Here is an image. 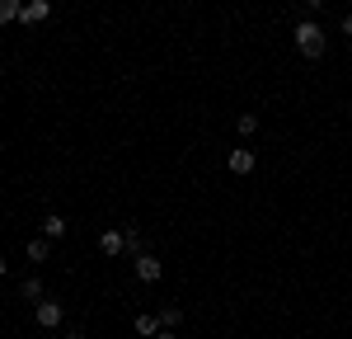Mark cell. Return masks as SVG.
Instances as JSON below:
<instances>
[{"mask_svg": "<svg viewBox=\"0 0 352 339\" xmlns=\"http://www.w3.org/2000/svg\"><path fill=\"white\" fill-rule=\"evenodd\" d=\"M292 43H296V52L310 56V61H320V56L329 52V38H324V28H320V19H300V24L292 28Z\"/></svg>", "mask_w": 352, "mask_h": 339, "instance_id": "obj_1", "label": "cell"}, {"mask_svg": "<svg viewBox=\"0 0 352 339\" xmlns=\"http://www.w3.org/2000/svg\"><path fill=\"white\" fill-rule=\"evenodd\" d=\"M61 320H66V311H61V302H56V297L33 302V325H38V330H56Z\"/></svg>", "mask_w": 352, "mask_h": 339, "instance_id": "obj_2", "label": "cell"}, {"mask_svg": "<svg viewBox=\"0 0 352 339\" xmlns=\"http://www.w3.org/2000/svg\"><path fill=\"white\" fill-rule=\"evenodd\" d=\"M132 274H136V282H160L164 278V259H160V254H151V250H141L132 259Z\"/></svg>", "mask_w": 352, "mask_h": 339, "instance_id": "obj_3", "label": "cell"}, {"mask_svg": "<svg viewBox=\"0 0 352 339\" xmlns=\"http://www.w3.org/2000/svg\"><path fill=\"white\" fill-rule=\"evenodd\" d=\"M226 170H235V174H254V170H258V161H254V151H249V146H235V151H230V156H226Z\"/></svg>", "mask_w": 352, "mask_h": 339, "instance_id": "obj_4", "label": "cell"}, {"mask_svg": "<svg viewBox=\"0 0 352 339\" xmlns=\"http://www.w3.org/2000/svg\"><path fill=\"white\" fill-rule=\"evenodd\" d=\"M47 14H52V0H28L24 10H19V24H24V28H33V24H43Z\"/></svg>", "mask_w": 352, "mask_h": 339, "instance_id": "obj_5", "label": "cell"}, {"mask_svg": "<svg viewBox=\"0 0 352 339\" xmlns=\"http://www.w3.org/2000/svg\"><path fill=\"white\" fill-rule=\"evenodd\" d=\"M66 231H71V222H66L61 212H47V217H43V236H47V240H66Z\"/></svg>", "mask_w": 352, "mask_h": 339, "instance_id": "obj_6", "label": "cell"}, {"mask_svg": "<svg viewBox=\"0 0 352 339\" xmlns=\"http://www.w3.org/2000/svg\"><path fill=\"white\" fill-rule=\"evenodd\" d=\"M99 254H109V259L127 254V240H122V231H104V236H99Z\"/></svg>", "mask_w": 352, "mask_h": 339, "instance_id": "obj_7", "label": "cell"}, {"mask_svg": "<svg viewBox=\"0 0 352 339\" xmlns=\"http://www.w3.org/2000/svg\"><path fill=\"white\" fill-rule=\"evenodd\" d=\"M24 254L33 259V264H47V259H52V240H47V236H33V240L24 245Z\"/></svg>", "mask_w": 352, "mask_h": 339, "instance_id": "obj_8", "label": "cell"}, {"mask_svg": "<svg viewBox=\"0 0 352 339\" xmlns=\"http://www.w3.org/2000/svg\"><path fill=\"white\" fill-rule=\"evenodd\" d=\"M19 297H24V302H43V297H47V287H43V278H38V274H28V278H19Z\"/></svg>", "mask_w": 352, "mask_h": 339, "instance_id": "obj_9", "label": "cell"}, {"mask_svg": "<svg viewBox=\"0 0 352 339\" xmlns=\"http://www.w3.org/2000/svg\"><path fill=\"white\" fill-rule=\"evenodd\" d=\"M155 316H160V330H179L184 325V307H160Z\"/></svg>", "mask_w": 352, "mask_h": 339, "instance_id": "obj_10", "label": "cell"}, {"mask_svg": "<svg viewBox=\"0 0 352 339\" xmlns=\"http://www.w3.org/2000/svg\"><path fill=\"white\" fill-rule=\"evenodd\" d=\"M122 240H127V254H132V259H136L141 250H146V245H141V226H136V222L122 226Z\"/></svg>", "mask_w": 352, "mask_h": 339, "instance_id": "obj_11", "label": "cell"}, {"mask_svg": "<svg viewBox=\"0 0 352 339\" xmlns=\"http://www.w3.org/2000/svg\"><path fill=\"white\" fill-rule=\"evenodd\" d=\"M136 335L155 339V335H160V316H136Z\"/></svg>", "mask_w": 352, "mask_h": 339, "instance_id": "obj_12", "label": "cell"}, {"mask_svg": "<svg viewBox=\"0 0 352 339\" xmlns=\"http://www.w3.org/2000/svg\"><path fill=\"white\" fill-rule=\"evenodd\" d=\"M235 132H240V141L254 137V132H258V113H240V118H235Z\"/></svg>", "mask_w": 352, "mask_h": 339, "instance_id": "obj_13", "label": "cell"}, {"mask_svg": "<svg viewBox=\"0 0 352 339\" xmlns=\"http://www.w3.org/2000/svg\"><path fill=\"white\" fill-rule=\"evenodd\" d=\"M5 24H19V10H14L10 0H0V28H5Z\"/></svg>", "mask_w": 352, "mask_h": 339, "instance_id": "obj_14", "label": "cell"}, {"mask_svg": "<svg viewBox=\"0 0 352 339\" xmlns=\"http://www.w3.org/2000/svg\"><path fill=\"white\" fill-rule=\"evenodd\" d=\"M338 33H343V38H352V10L343 14V19H338Z\"/></svg>", "mask_w": 352, "mask_h": 339, "instance_id": "obj_15", "label": "cell"}, {"mask_svg": "<svg viewBox=\"0 0 352 339\" xmlns=\"http://www.w3.org/2000/svg\"><path fill=\"white\" fill-rule=\"evenodd\" d=\"M155 339H179V335H174V330H160V335H155Z\"/></svg>", "mask_w": 352, "mask_h": 339, "instance_id": "obj_16", "label": "cell"}, {"mask_svg": "<svg viewBox=\"0 0 352 339\" xmlns=\"http://www.w3.org/2000/svg\"><path fill=\"white\" fill-rule=\"evenodd\" d=\"M10 5H14V10H24V5H28V0H10Z\"/></svg>", "mask_w": 352, "mask_h": 339, "instance_id": "obj_17", "label": "cell"}, {"mask_svg": "<svg viewBox=\"0 0 352 339\" xmlns=\"http://www.w3.org/2000/svg\"><path fill=\"white\" fill-rule=\"evenodd\" d=\"M66 339H85V335H80V330H71V335H66Z\"/></svg>", "mask_w": 352, "mask_h": 339, "instance_id": "obj_18", "label": "cell"}, {"mask_svg": "<svg viewBox=\"0 0 352 339\" xmlns=\"http://www.w3.org/2000/svg\"><path fill=\"white\" fill-rule=\"evenodd\" d=\"M0 278H5V259H0Z\"/></svg>", "mask_w": 352, "mask_h": 339, "instance_id": "obj_19", "label": "cell"}]
</instances>
